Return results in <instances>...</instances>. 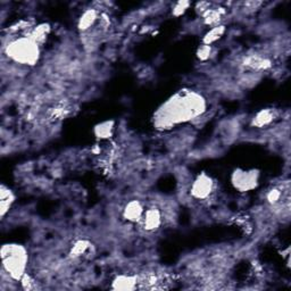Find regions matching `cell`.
Instances as JSON below:
<instances>
[{
	"label": "cell",
	"instance_id": "obj_1",
	"mask_svg": "<svg viewBox=\"0 0 291 291\" xmlns=\"http://www.w3.org/2000/svg\"><path fill=\"white\" fill-rule=\"evenodd\" d=\"M205 108L204 99L195 92H189L166 103L165 109H163L164 113L158 116L156 126L157 128L168 129L175 123L197 117L205 112Z\"/></svg>",
	"mask_w": 291,
	"mask_h": 291
},
{
	"label": "cell",
	"instance_id": "obj_2",
	"mask_svg": "<svg viewBox=\"0 0 291 291\" xmlns=\"http://www.w3.org/2000/svg\"><path fill=\"white\" fill-rule=\"evenodd\" d=\"M3 267L13 280L19 281L27 273L25 268L28 265V252L23 246L8 243L2 248Z\"/></svg>",
	"mask_w": 291,
	"mask_h": 291
},
{
	"label": "cell",
	"instance_id": "obj_3",
	"mask_svg": "<svg viewBox=\"0 0 291 291\" xmlns=\"http://www.w3.org/2000/svg\"><path fill=\"white\" fill-rule=\"evenodd\" d=\"M6 51L8 57L22 65H34L38 63L40 57L39 45L28 36L10 43Z\"/></svg>",
	"mask_w": 291,
	"mask_h": 291
},
{
	"label": "cell",
	"instance_id": "obj_4",
	"mask_svg": "<svg viewBox=\"0 0 291 291\" xmlns=\"http://www.w3.org/2000/svg\"><path fill=\"white\" fill-rule=\"evenodd\" d=\"M259 173L256 171H243L237 170L231 176V182L235 188L239 191H251L255 189L258 184Z\"/></svg>",
	"mask_w": 291,
	"mask_h": 291
},
{
	"label": "cell",
	"instance_id": "obj_5",
	"mask_svg": "<svg viewBox=\"0 0 291 291\" xmlns=\"http://www.w3.org/2000/svg\"><path fill=\"white\" fill-rule=\"evenodd\" d=\"M213 191H214V182L212 178L206 173H201L192 182L190 195L197 200H205L212 195Z\"/></svg>",
	"mask_w": 291,
	"mask_h": 291
},
{
	"label": "cell",
	"instance_id": "obj_6",
	"mask_svg": "<svg viewBox=\"0 0 291 291\" xmlns=\"http://www.w3.org/2000/svg\"><path fill=\"white\" fill-rule=\"evenodd\" d=\"M141 226L146 232L157 231L163 223V214L157 207H150L146 210L141 218Z\"/></svg>",
	"mask_w": 291,
	"mask_h": 291
},
{
	"label": "cell",
	"instance_id": "obj_7",
	"mask_svg": "<svg viewBox=\"0 0 291 291\" xmlns=\"http://www.w3.org/2000/svg\"><path fill=\"white\" fill-rule=\"evenodd\" d=\"M144 211L146 210L142 202L140 200L133 199L130 200L126 205V207H124L122 215L124 220L130 223H138L141 221Z\"/></svg>",
	"mask_w": 291,
	"mask_h": 291
},
{
	"label": "cell",
	"instance_id": "obj_8",
	"mask_svg": "<svg viewBox=\"0 0 291 291\" xmlns=\"http://www.w3.org/2000/svg\"><path fill=\"white\" fill-rule=\"evenodd\" d=\"M99 16L100 13L98 12L96 8H89L85 10L80 16V18L77 19V30L82 33L90 31L97 25Z\"/></svg>",
	"mask_w": 291,
	"mask_h": 291
},
{
	"label": "cell",
	"instance_id": "obj_9",
	"mask_svg": "<svg viewBox=\"0 0 291 291\" xmlns=\"http://www.w3.org/2000/svg\"><path fill=\"white\" fill-rule=\"evenodd\" d=\"M138 279L134 275L121 274L112 281L113 290H134L138 287Z\"/></svg>",
	"mask_w": 291,
	"mask_h": 291
},
{
	"label": "cell",
	"instance_id": "obj_10",
	"mask_svg": "<svg viewBox=\"0 0 291 291\" xmlns=\"http://www.w3.org/2000/svg\"><path fill=\"white\" fill-rule=\"evenodd\" d=\"M275 117H277V112L272 108H265L259 111L256 115L254 116L252 121V126L255 128H264L271 124Z\"/></svg>",
	"mask_w": 291,
	"mask_h": 291
},
{
	"label": "cell",
	"instance_id": "obj_11",
	"mask_svg": "<svg viewBox=\"0 0 291 291\" xmlns=\"http://www.w3.org/2000/svg\"><path fill=\"white\" fill-rule=\"evenodd\" d=\"M14 201V192L8 189L7 186L2 185V189H0V214H2V217L6 215V213L9 211L10 207H12Z\"/></svg>",
	"mask_w": 291,
	"mask_h": 291
},
{
	"label": "cell",
	"instance_id": "obj_12",
	"mask_svg": "<svg viewBox=\"0 0 291 291\" xmlns=\"http://www.w3.org/2000/svg\"><path fill=\"white\" fill-rule=\"evenodd\" d=\"M114 129H115V122L114 121H105L93 128V134L95 137L99 140H106L112 138L114 133Z\"/></svg>",
	"mask_w": 291,
	"mask_h": 291
},
{
	"label": "cell",
	"instance_id": "obj_13",
	"mask_svg": "<svg viewBox=\"0 0 291 291\" xmlns=\"http://www.w3.org/2000/svg\"><path fill=\"white\" fill-rule=\"evenodd\" d=\"M50 28L48 24H39L36 27L32 28L30 30L29 34L27 35L28 38H30L32 41H34L35 44L41 45L45 43V40L47 39V36L49 35Z\"/></svg>",
	"mask_w": 291,
	"mask_h": 291
},
{
	"label": "cell",
	"instance_id": "obj_14",
	"mask_svg": "<svg viewBox=\"0 0 291 291\" xmlns=\"http://www.w3.org/2000/svg\"><path fill=\"white\" fill-rule=\"evenodd\" d=\"M224 14V10L223 8H210L209 10L201 15L202 18H204V23L207 25V27H217V25L221 24L222 20V16Z\"/></svg>",
	"mask_w": 291,
	"mask_h": 291
},
{
	"label": "cell",
	"instance_id": "obj_15",
	"mask_svg": "<svg viewBox=\"0 0 291 291\" xmlns=\"http://www.w3.org/2000/svg\"><path fill=\"white\" fill-rule=\"evenodd\" d=\"M225 27L224 25H217V27L212 28L209 32H207L204 36H202V45H209L212 46L213 44H215L216 41L220 40L223 35L225 34Z\"/></svg>",
	"mask_w": 291,
	"mask_h": 291
},
{
	"label": "cell",
	"instance_id": "obj_16",
	"mask_svg": "<svg viewBox=\"0 0 291 291\" xmlns=\"http://www.w3.org/2000/svg\"><path fill=\"white\" fill-rule=\"evenodd\" d=\"M245 65L256 71H266L272 66L271 60L262 56H251L245 61Z\"/></svg>",
	"mask_w": 291,
	"mask_h": 291
},
{
	"label": "cell",
	"instance_id": "obj_17",
	"mask_svg": "<svg viewBox=\"0 0 291 291\" xmlns=\"http://www.w3.org/2000/svg\"><path fill=\"white\" fill-rule=\"evenodd\" d=\"M90 248V242L86 240V239H80V240H77L74 242V245L72 246L71 248V256L72 257H80L82 255H85L88 249Z\"/></svg>",
	"mask_w": 291,
	"mask_h": 291
},
{
	"label": "cell",
	"instance_id": "obj_18",
	"mask_svg": "<svg viewBox=\"0 0 291 291\" xmlns=\"http://www.w3.org/2000/svg\"><path fill=\"white\" fill-rule=\"evenodd\" d=\"M281 198H283V190L280 188H272L266 192V196H265L266 202H268V204L272 206L280 204Z\"/></svg>",
	"mask_w": 291,
	"mask_h": 291
},
{
	"label": "cell",
	"instance_id": "obj_19",
	"mask_svg": "<svg viewBox=\"0 0 291 291\" xmlns=\"http://www.w3.org/2000/svg\"><path fill=\"white\" fill-rule=\"evenodd\" d=\"M213 55V46H209V45H202L199 46V48L197 49L196 56L197 58L201 61H206L209 60Z\"/></svg>",
	"mask_w": 291,
	"mask_h": 291
},
{
	"label": "cell",
	"instance_id": "obj_20",
	"mask_svg": "<svg viewBox=\"0 0 291 291\" xmlns=\"http://www.w3.org/2000/svg\"><path fill=\"white\" fill-rule=\"evenodd\" d=\"M190 7L189 2H179L174 5L172 8V15L174 17H181L185 14L186 10Z\"/></svg>",
	"mask_w": 291,
	"mask_h": 291
},
{
	"label": "cell",
	"instance_id": "obj_21",
	"mask_svg": "<svg viewBox=\"0 0 291 291\" xmlns=\"http://www.w3.org/2000/svg\"><path fill=\"white\" fill-rule=\"evenodd\" d=\"M19 282H20V285H22V288L24 290H33V289H36V282H35V280L31 277L30 274L28 273H25L22 279L19 280Z\"/></svg>",
	"mask_w": 291,
	"mask_h": 291
}]
</instances>
